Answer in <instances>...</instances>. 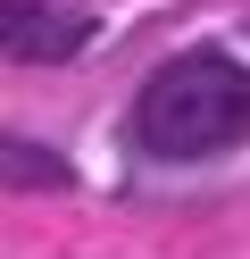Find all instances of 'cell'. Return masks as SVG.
<instances>
[{
	"instance_id": "obj_1",
	"label": "cell",
	"mask_w": 250,
	"mask_h": 259,
	"mask_svg": "<svg viewBox=\"0 0 250 259\" xmlns=\"http://www.w3.org/2000/svg\"><path fill=\"white\" fill-rule=\"evenodd\" d=\"M250 134V67L225 51H175L133 92V142L150 159H217Z\"/></svg>"
},
{
	"instance_id": "obj_2",
	"label": "cell",
	"mask_w": 250,
	"mask_h": 259,
	"mask_svg": "<svg viewBox=\"0 0 250 259\" xmlns=\"http://www.w3.org/2000/svg\"><path fill=\"white\" fill-rule=\"evenodd\" d=\"M92 42V17L75 9H42V0H9V59L33 67V59H75Z\"/></svg>"
}]
</instances>
